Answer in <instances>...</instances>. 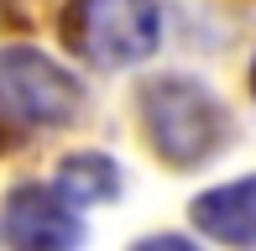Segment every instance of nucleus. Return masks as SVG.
<instances>
[{
  "label": "nucleus",
  "mask_w": 256,
  "mask_h": 251,
  "mask_svg": "<svg viewBox=\"0 0 256 251\" xmlns=\"http://www.w3.org/2000/svg\"><path fill=\"white\" fill-rule=\"evenodd\" d=\"M136 110H142L146 142H152L157 157H168L172 168H204L230 136L225 105L209 94V84H199V78H188V74L146 78L142 94H136Z\"/></svg>",
  "instance_id": "nucleus-1"
},
{
  "label": "nucleus",
  "mask_w": 256,
  "mask_h": 251,
  "mask_svg": "<svg viewBox=\"0 0 256 251\" xmlns=\"http://www.w3.org/2000/svg\"><path fill=\"white\" fill-rule=\"evenodd\" d=\"M63 42L94 68H136L162 48L157 0H68Z\"/></svg>",
  "instance_id": "nucleus-2"
},
{
  "label": "nucleus",
  "mask_w": 256,
  "mask_h": 251,
  "mask_svg": "<svg viewBox=\"0 0 256 251\" xmlns=\"http://www.w3.org/2000/svg\"><path fill=\"white\" fill-rule=\"evenodd\" d=\"M84 105V84L42 48H0V116L26 131H58Z\"/></svg>",
  "instance_id": "nucleus-3"
},
{
  "label": "nucleus",
  "mask_w": 256,
  "mask_h": 251,
  "mask_svg": "<svg viewBox=\"0 0 256 251\" xmlns=\"http://www.w3.org/2000/svg\"><path fill=\"white\" fill-rule=\"evenodd\" d=\"M78 204L63 199L52 188L42 184H16L6 194V210H0V230H6L10 246L21 251H68L84 241V220H78Z\"/></svg>",
  "instance_id": "nucleus-4"
},
{
  "label": "nucleus",
  "mask_w": 256,
  "mask_h": 251,
  "mask_svg": "<svg viewBox=\"0 0 256 251\" xmlns=\"http://www.w3.org/2000/svg\"><path fill=\"white\" fill-rule=\"evenodd\" d=\"M188 214L199 225V236H209L220 246H256V173L199 194L188 204Z\"/></svg>",
  "instance_id": "nucleus-5"
},
{
  "label": "nucleus",
  "mask_w": 256,
  "mask_h": 251,
  "mask_svg": "<svg viewBox=\"0 0 256 251\" xmlns=\"http://www.w3.org/2000/svg\"><path fill=\"white\" fill-rule=\"evenodd\" d=\"M52 184H58L63 199H74L78 210H89V204L120 199V168H115V157H104V152H68L63 162H58Z\"/></svg>",
  "instance_id": "nucleus-6"
},
{
  "label": "nucleus",
  "mask_w": 256,
  "mask_h": 251,
  "mask_svg": "<svg viewBox=\"0 0 256 251\" xmlns=\"http://www.w3.org/2000/svg\"><path fill=\"white\" fill-rule=\"evenodd\" d=\"M251 89H256V58H251Z\"/></svg>",
  "instance_id": "nucleus-7"
}]
</instances>
